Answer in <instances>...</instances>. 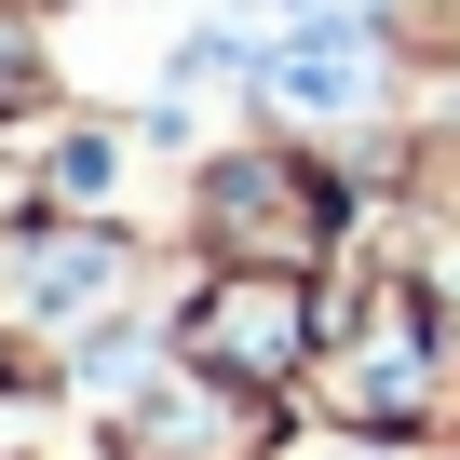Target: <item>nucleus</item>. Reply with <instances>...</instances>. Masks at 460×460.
Wrapping results in <instances>:
<instances>
[{"instance_id": "f257e3e1", "label": "nucleus", "mask_w": 460, "mask_h": 460, "mask_svg": "<svg viewBox=\"0 0 460 460\" xmlns=\"http://www.w3.org/2000/svg\"><path fill=\"white\" fill-rule=\"evenodd\" d=\"M203 325H217V352H230V366H258V379L298 352V298H285V285H230Z\"/></svg>"}, {"instance_id": "f03ea898", "label": "nucleus", "mask_w": 460, "mask_h": 460, "mask_svg": "<svg viewBox=\"0 0 460 460\" xmlns=\"http://www.w3.org/2000/svg\"><path fill=\"white\" fill-rule=\"evenodd\" d=\"M0 82H14V41H0Z\"/></svg>"}]
</instances>
